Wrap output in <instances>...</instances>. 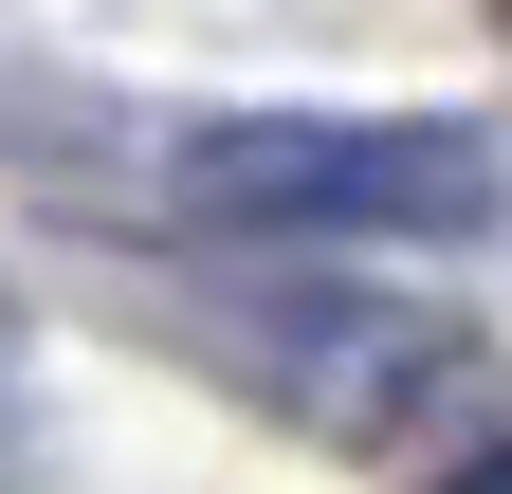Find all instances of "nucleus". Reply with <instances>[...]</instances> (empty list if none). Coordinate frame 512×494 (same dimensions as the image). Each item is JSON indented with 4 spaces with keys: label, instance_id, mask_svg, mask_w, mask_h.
Wrapping results in <instances>:
<instances>
[{
    "label": "nucleus",
    "instance_id": "f257e3e1",
    "mask_svg": "<svg viewBox=\"0 0 512 494\" xmlns=\"http://www.w3.org/2000/svg\"><path fill=\"white\" fill-rule=\"evenodd\" d=\"M183 220L275 238V257H366V238H476L494 147L439 110H220L183 147Z\"/></svg>",
    "mask_w": 512,
    "mask_h": 494
},
{
    "label": "nucleus",
    "instance_id": "f03ea898",
    "mask_svg": "<svg viewBox=\"0 0 512 494\" xmlns=\"http://www.w3.org/2000/svg\"><path fill=\"white\" fill-rule=\"evenodd\" d=\"M275 366L311 385V421H348V440H366V421H403L384 385H458V348H439L421 312H311V330H293Z\"/></svg>",
    "mask_w": 512,
    "mask_h": 494
},
{
    "label": "nucleus",
    "instance_id": "7ed1b4c3",
    "mask_svg": "<svg viewBox=\"0 0 512 494\" xmlns=\"http://www.w3.org/2000/svg\"><path fill=\"white\" fill-rule=\"evenodd\" d=\"M439 494H512V458H476V476H439Z\"/></svg>",
    "mask_w": 512,
    "mask_h": 494
}]
</instances>
